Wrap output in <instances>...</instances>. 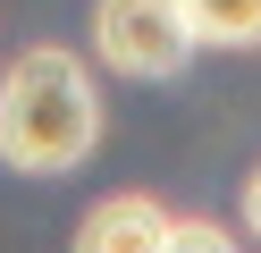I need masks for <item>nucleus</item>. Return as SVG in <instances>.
I'll return each mask as SVG.
<instances>
[{
    "instance_id": "obj_1",
    "label": "nucleus",
    "mask_w": 261,
    "mask_h": 253,
    "mask_svg": "<svg viewBox=\"0 0 261 253\" xmlns=\"http://www.w3.org/2000/svg\"><path fill=\"white\" fill-rule=\"evenodd\" d=\"M101 144V93L85 59L59 42H34L0 67V169L17 177H68Z\"/></svg>"
},
{
    "instance_id": "obj_2",
    "label": "nucleus",
    "mask_w": 261,
    "mask_h": 253,
    "mask_svg": "<svg viewBox=\"0 0 261 253\" xmlns=\"http://www.w3.org/2000/svg\"><path fill=\"white\" fill-rule=\"evenodd\" d=\"M93 51H101L118 76H177L194 59V26H186V0H101L93 9Z\"/></svg>"
},
{
    "instance_id": "obj_3",
    "label": "nucleus",
    "mask_w": 261,
    "mask_h": 253,
    "mask_svg": "<svg viewBox=\"0 0 261 253\" xmlns=\"http://www.w3.org/2000/svg\"><path fill=\"white\" fill-rule=\"evenodd\" d=\"M177 219L160 211L152 194H110L85 211V228H76V253H169Z\"/></svg>"
},
{
    "instance_id": "obj_4",
    "label": "nucleus",
    "mask_w": 261,
    "mask_h": 253,
    "mask_svg": "<svg viewBox=\"0 0 261 253\" xmlns=\"http://www.w3.org/2000/svg\"><path fill=\"white\" fill-rule=\"evenodd\" d=\"M186 26H194V42L261 51V0H186Z\"/></svg>"
},
{
    "instance_id": "obj_5",
    "label": "nucleus",
    "mask_w": 261,
    "mask_h": 253,
    "mask_svg": "<svg viewBox=\"0 0 261 253\" xmlns=\"http://www.w3.org/2000/svg\"><path fill=\"white\" fill-rule=\"evenodd\" d=\"M169 253H236V236H227L219 219H177V236H169Z\"/></svg>"
},
{
    "instance_id": "obj_6",
    "label": "nucleus",
    "mask_w": 261,
    "mask_h": 253,
    "mask_svg": "<svg viewBox=\"0 0 261 253\" xmlns=\"http://www.w3.org/2000/svg\"><path fill=\"white\" fill-rule=\"evenodd\" d=\"M244 228L261 236V169H253V177H244Z\"/></svg>"
}]
</instances>
